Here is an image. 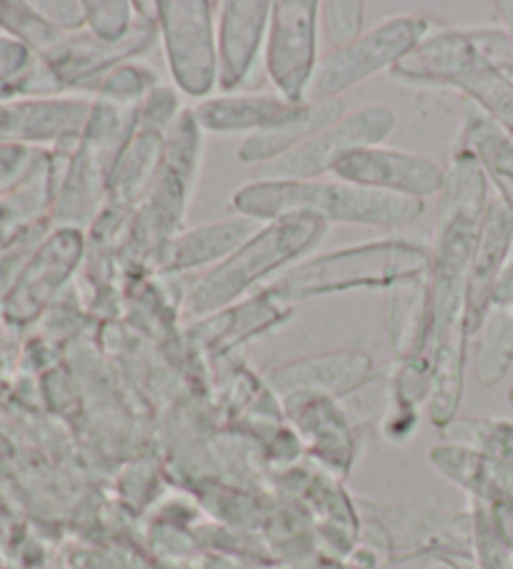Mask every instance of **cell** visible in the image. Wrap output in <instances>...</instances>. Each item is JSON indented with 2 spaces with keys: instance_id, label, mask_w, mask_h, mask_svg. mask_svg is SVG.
<instances>
[{
  "instance_id": "obj_1",
  "label": "cell",
  "mask_w": 513,
  "mask_h": 569,
  "mask_svg": "<svg viewBox=\"0 0 513 569\" xmlns=\"http://www.w3.org/2000/svg\"><path fill=\"white\" fill-rule=\"evenodd\" d=\"M235 206L255 216H285V211H313L339 221L403 223L416 219L421 203L406 196L366 189V186H329L279 181L259 183L235 196Z\"/></svg>"
},
{
  "instance_id": "obj_2",
  "label": "cell",
  "mask_w": 513,
  "mask_h": 569,
  "mask_svg": "<svg viewBox=\"0 0 513 569\" xmlns=\"http://www.w3.org/2000/svg\"><path fill=\"white\" fill-rule=\"evenodd\" d=\"M391 129V116L386 108H366V111H356L341 121L333 129L321 131L315 139L301 143L299 149L289 151V156L273 161V166L265 176L273 179H305V176H315L323 171H333V166L341 159H346L353 149L361 151L363 146L373 141H381L386 131Z\"/></svg>"
},
{
  "instance_id": "obj_3",
  "label": "cell",
  "mask_w": 513,
  "mask_h": 569,
  "mask_svg": "<svg viewBox=\"0 0 513 569\" xmlns=\"http://www.w3.org/2000/svg\"><path fill=\"white\" fill-rule=\"evenodd\" d=\"M419 31L421 23L401 18V21L381 26L366 38H361V41L323 58L311 86L313 96L325 98L335 91H343V88L361 81V78L371 76L376 68L391 63L393 58L401 56V51H406Z\"/></svg>"
},
{
  "instance_id": "obj_4",
  "label": "cell",
  "mask_w": 513,
  "mask_h": 569,
  "mask_svg": "<svg viewBox=\"0 0 513 569\" xmlns=\"http://www.w3.org/2000/svg\"><path fill=\"white\" fill-rule=\"evenodd\" d=\"M333 171L351 183L376 186L381 191H406L413 196H429L441 186V171L419 156L401 151H353L333 166Z\"/></svg>"
},
{
  "instance_id": "obj_5",
  "label": "cell",
  "mask_w": 513,
  "mask_h": 569,
  "mask_svg": "<svg viewBox=\"0 0 513 569\" xmlns=\"http://www.w3.org/2000/svg\"><path fill=\"white\" fill-rule=\"evenodd\" d=\"M511 241H513V213L509 211L506 203L496 201L486 213H483L479 239L471 257L469 289H466L469 327H476V323L486 317V311L493 301V291H496V283L503 273V261L509 257Z\"/></svg>"
},
{
  "instance_id": "obj_6",
  "label": "cell",
  "mask_w": 513,
  "mask_h": 569,
  "mask_svg": "<svg viewBox=\"0 0 513 569\" xmlns=\"http://www.w3.org/2000/svg\"><path fill=\"white\" fill-rule=\"evenodd\" d=\"M313 6H279L275 8V31L269 53V66L285 96L293 98L309 78L313 61Z\"/></svg>"
},
{
  "instance_id": "obj_7",
  "label": "cell",
  "mask_w": 513,
  "mask_h": 569,
  "mask_svg": "<svg viewBox=\"0 0 513 569\" xmlns=\"http://www.w3.org/2000/svg\"><path fill=\"white\" fill-rule=\"evenodd\" d=\"M293 233L295 229L283 226L281 231H269L263 239L253 241L249 249L239 253V259L225 263L221 271H215L213 277L203 283L201 291H195L193 309H205L229 301L231 297H235V291L249 287L255 277H263V271L271 269L273 263L289 259L293 247L283 249L281 243H289L293 239Z\"/></svg>"
},
{
  "instance_id": "obj_8",
  "label": "cell",
  "mask_w": 513,
  "mask_h": 569,
  "mask_svg": "<svg viewBox=\"0 0 513 569\" xmlns=\"http://www.w3.org/2000/svg\"><path fill=\"white\" fill-rule=\"evenodd\" d=\"M303 111V108H301ZM299 106L283 98L269 96H249V98H231V101H213L201 108V119L211 129L235 131V129H253V126H279L283 121L299 116Z\"/></svg>"
},
{
  "instance_id": "obj_9",
  "label": "cell",
  "mask_w": 513,
  "mask_h": 569,
  "mask_svg": "<svg viewBox=\"0 0 513 569\" xmlns=\"http://www.w3.org/2000/svg\"><path fill=\"white\" fill-rule=\"evenodd\" d=\"M341 113V103H319L313 108H303L299 116L283 121L279 126H271L261 136H253V139L245 143L243 159L245 161H261V159H273L279 153L293 151V146L299 149V143L309 141L311 133H321L325 126H329L335 116Z\"/></svg>"
},
{
  "instance_id": "obj_10",
  "label": "cell",
  "mask_w": 513,
  "mask_h": 569,
  "mask_svg": "<svg viewBox=\"0 0 513 569\" xmlns=\"http://www.w3.org/2000/svg\"><path fill=\"white\" fill-rule=\"evenodd\" d=\"M471 141L476 159L501 191V201L513 213V136L489 113H483L471 123Z\"/></svg>"
},
{
  "instance_id": "obj_11",
  "label": "cell",
  "mask_w": 513,
  "mask_h": 569,
  "mask_svg": "<svg viewBox=\"0 0 513 569\" xmlns=\"http://www.w3.org/2000/svg\"><path fill=\"white\" fill-rule=\"evenodd\" d=\"M513 361V303L491 301V311L483 317L479 377L483 385H496Z\"/></svg>"
},
{
  "instance_id": "obj_12",
  "label": "cell",
  "mask_w": 513,
  "mask_h": 569,
  "mask_svg": "<svg viewBox=\"0 0 513 569\" xmlns=\"http://www.w3.org/2000/svg\"><path fill=\"white\" fill-rule=\"evenodd\" d=\"M499 522H501L503 535H506V539L513 545V507H511V505H503V507H501Z\"/></svg>"
},
{
  "instance_id": "obj_13",
  "label": "cell",
  "mask_w": 513,
  "mask_h": 569,
  "mask_svg": "<svg viewBox=\"0 0 513 569\" xmlns=\"http://www.w3.org/2000/svg\"><path fill=\"white\" fill-rule=\"evenodd\" d=\"M499 11L503 16V21H506V26H509V33L513 36V3H501Z\"/></svg>"
},
{
  "instance_id": "obj_14",
  "label": "cell",
  "mask_w": 513,
  "mask_h": 569,
  "mask_svg": "<svg viewBox=\"0 0 513 569\" xmlns=\"http://www.w3.org/2000/svg\"><path fill=\"white\" fill-rule=\"evenodd\" d=\"M511 405H513V391H511Z\"/></svg>"
}]
</instances>
